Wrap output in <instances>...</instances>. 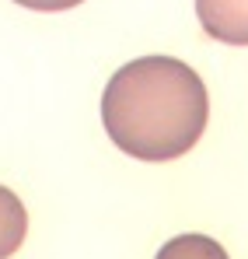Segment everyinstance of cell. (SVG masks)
Returning <instances> with one entry per match:
<instances>
[{"label":"cell","instance_id":"3957f363","mask_svg":"<svg viewBox=\"0 0 248 259\" xmlns=\"http://www.w3.org/2000/svg\"><path fill=\"white\" fill-rule=\"evenodd\" d=\"M25 235H28V210H25V203L7 186H0V259L14 256L21 249Z\"/></svg>","mask_w":248,"mask_h":259},{"label":"cell","instance_id":"277c9868","mask_svg":"<svg viewBox=\"0 0 248 259\" xmlns=\"http://www.w3.org/2000/svg\"><path fill=\"white\" fill-rule=\"evenodd\" d=\"M154 259H231V256L210 235H175L171 242H165L158 249Z\"/></svg>","mask_w":248,"mask_h":259},{"label":"cell","instance_id":"5b68a950","mask_svg":"<svg viewBox=\"0 0 248 259\" xmlns=\"http://www.w3.org/2000/svg\"><path fill=\"white\" fill-rule=\"evenodd\" d=\"M14 4H21L28 11H70V7H77L84 0H14Z\"/></svg>","mask_w":248,"mask_h":259},{"label":"cell","instance_id":"7a4b0ae2","mask_svg":"<svg viewBox=\"0 0 248 259\" xmlns=\"http://www.w3.org/2000/svg\"><path fill=\"white\" fill-rule=\"evenodd\" d=\"M196 14L210 39L248 46V0H196Z\"/></svg>","mask_w":248,"mask_h":259},{"label":"cell","instance_id":"6da1fadb","mask_svg":"<svg viewBox=\"0 0 248 259\" xmlns=\"http://www.w3.org/2000/svg\"><path fill=\"white\" fill-rule=\"evenodd\" d=\"M102 123L109 140L136 161L182 158L210 123L207 84L175 56L133 60L105 84Z\"/></svg>","mask_w":248,"mask_h":259}]
</instances>
